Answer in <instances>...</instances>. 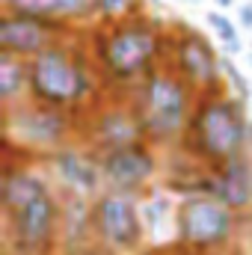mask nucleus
Wrapping results in <instances>:
<instances>
[{
	"label": "nucleus",
	"mask_w": 252,
	"mask_h": 255,
	"mask_svg": "<svg viewBox=\"0 0 252 255\" xmlns=\"http://www.w3.org/2000/svg\"><path fill=\"white\" fill-rule=\"evenodd\" d=\"M247 133H250V122L244 119L241 107L226 98L205 101L193 116V136L199 151L217 163L238 157L247 142Z\"/></svg>",
	"instance_id": "obj_1"
},
{
	"label": "nucleus",
	"mask_w": 252,
	"mask_h": 255,
	"mask_svg": "<svg viewBox=\"0 0 252 255\" xmlns=\"http://www.w3.org/2000/svg\"><path fill=\"white\" fill-rule=\"evenodd\" d=\"M187 86L172 74H148L139 98V122L142 130L154 139H172L187 125Z\"/></svg>",
	"instance_id": "obj_2"
},
{
	"label": "nucleus",
	"mask_w": 252,
	"mask_h": 255,
	"mask_svg": "<svg viewBox=\"0 0 252 255\" xmlns=\"http://www.w3.org/2000/svg\"><path fill=\"white\" fill-rule=\"evenodd\" d=\"M86 74L57 48H45L30 57V89L42 104L65 107L86 92Z\"/></svg>",
	"instance_id": "obj_3"
},
{
	"label": "nucleus",
	"mask_w": 252,
	"mask_h": 255,
	"mask_svg": "<svg viewBox=\"0 0 252 255\" xmlns=\"http://www.w3.org/2000/svg\"><path fill=\"white\" fill-rule=\"evenodd\" d=\"M235 229V208L217 196H190L178 211V238L193 250L223 244Z\"/></svg>",
	"instance_id": "obj_4"
},
{
	"label": "nucleus",
	"mask_w": 252,
	"mask_h": 255,
	"mask_svg": "<svg viewBox=\"0 0 252 255\" xmlns=\"http://www.w3.org/2000/svg\"><path fill=\"white\" fill-rule=\"evenodd\" d=\"M157 54V36L145 24H127L116 27L104 42V65L116 77H133Z\"/></svg>",
	"instance_id": "obj_5"
},
{
	"label": "nucleus",
	"mask_w": 252,
	"mask_h": 255,
	"mask_svg": "<svg viewBox=\"0 0 252 255\" xmlns=\"http://www.w3.org/2000/svg\"><path fill=\"white\" fill-rule=\"evenodd\" d=\"M92 220H95V229L101 232V238L116 247V250H133L139 244V235H142V226H139V214H136V205L122 196V193H107L95 202V211H92Z\"/></svg>",
	"instance_id": "obj_6"
},
{
	"label": "nucleus",
	"mask_w": 252,
	"mask_h": 255,
	"mask_svg": "<svg viewBox=\"0 0 252 255\" xmlns=\"http://www.w3.org/2000/svg\"><path fill=\"white\" fill-rule=\"evenodd\" d=\"M9 217H12V232H15L18 247L24 253H42L51 244L54 229H57V202L51 190H42L36 199H30Z\"/></svg>",
	"instance_id": "obj_7"
},
{
	"label": "nucleus",
	"mask_w": 252,
	"mask_h": 255,
	"mask_svg": "<svg viewBox=\"0 0 252 255\" xmlns=\"http://www.w3.org/2000/svg\"><path fill=\"white\" fill-rule=\"evenodd\" d=\"M51 36H54L51 21L42 15L9 9L0 18V51H12L18 57H33L48 48Z\"/></svg>",
	"instance_id": "obj_8"
},
{
	"label": "nucleus",
	"mask_w": 252,
	"mask_h": 255,
	"mask_svg": "<svg viewBox=\"0 0 252 255\" xmlns=\"http://www.w3.org/2000/svg\"><path fill=\"white\" fill-rule=\"evenodd\" d=\"M101 175L119 190L142 187L154 175V157L142 142H127V145L107 148V157L101 163Z\"/></svg>",
	"instance_id": "obj_9"
},
{
	"label": "nucleus",
	"mask_w": 252,
	"mask_h": 255,
	"mask_svg": "<svg viewBox=\"0 0 252 255\" xmlns=\"http://www.w3.org/2000/svg\"><path fill=\"white\" fill-rule=\"evenodd\" d=\"M9 130L18 133L21 142L48 148L65 136V119L54 110V104H48V107H36V110H21L9 122Z\"/></svg>",
	"instance_id": "obj_10"
},
{
	"label": "nucleus",
	"mask_w": 252,
	"mask_h": 255,
	"mask_svg": "<svg viewBox=\"0 0 252 255\" xmlns=\"http://www.w3.org/2000/svg\"><path fill=\"white\" fill-rule=\"evenodd\" d=\"M175 57H178V68H181V74L187 77L193 86H214L217 71L223 68L220 57L214 54V48H211L196 30H190L187 36L178 42Z\"/></svg>",
	"instance_id": "obj_11"
},
{
	"label": "nucleus",
	"mask_w": 252,
	"mask_h": 255,
	"mask_svg": "<svg viewBox=\"0 0 252 255\" xmlns=\"http://www.w3.org/2000/svg\"><path fill=\"white\" fill-rule=\"evenodd\" d=\"M208 193L223 199L226 205H232L238 211L247 208L252 202V169L238 157L226 160V166L208 181Z\"/></svg>",
	"instance_id": "obj_12"
},
{
	"label": "nucleus",
	"mask_w": 252,
	"mask_h": 255,
	"mask_svg": "<svg viewBox=\"0 0 252 255\" xmlns=\"http://www.w3.org/2000/svg\"><path fill=\"white\" fill-rule=\"evenodd\" d=\"M54 163H57V172L63 175L65 184H71V187H77V190L89 193L98 187V166L89 160V157H83L80 151H74V148H65V151H57V157H54Z\"/></svg>",
	"instance_id": "obj_13"
},
{
	"label": "nucleus",
	"mask_w": 252,
	"mask_h": 255,
	"mask_svg": "<svg viewBox=\"0 0 252 255\" xmlns=\"http://www.w3.org/2000/svg\"><path fill=\"white\" fill-rule=\"evenodd\" d=\"M139 133H142V122L139 119H130L122 110H113V113H107L98 122V136H101V142L107 148L127 145V142H139Z\"/></svg>",
	"instance_id": "obj_14"
},
{
	"label": "nucleus",
	"mask_w": 252,
	"mask_h": 255,
	"mask_svg": "<svg viewBox=\"0 0 252 255\" xmlns=\"http://www.w3.org/2000/svg\"><path fill=\"white\" fill-rule=\"evenodd\" d=\"M42 190H48V184L39 178V175H33V172H9L6 178H3V205H6V211L12 214V211H18L21 205H27L30 199H36Z\"/></svg>",
	"instance_id": "obj_15"
},
{
	"label": "nucleus",
	"mask_w": 252,
	"mask_h": 255,
	"mask_svg": "<svg viewBox=\"0 0 252 255\" xmlns=\"http://www.w3.org/2000/svg\"><path fill=\"white\" fill-rule=\"evenodd\" d=\"M24 83H30V65H24V60L12 51H0V95L3 101H12Z\"/></svg>",
	"instance_id": "obj_16"
},
{
	"label": "nucleus",
	"mask_w": 252,
	"mask_h": 255,
	"mask_svg": "<svg viewBox=\"0 0 252 255\" xmlns=\"http://www.w3.org/2000/svg\"><path fill=\"white\" fill-rule=\"evenodd\" d=\"M208 24H211V27H214V33L226 42V48H229V51H235V54H238V51L244 48V42H241V36H238V27H235L223 12H208Z\"/></svg>",
	"instance_id": "obj_17"
},
{
	"label": "nucleus",
	"mask_w": 252,
	"mask_h": 255,
	"mask_svg": "<svg viewBox=\"0 0 252 255\" xmlns=\"http://www.w3.org/2000/svg\"><path fill=\"white\" fill-rule=\"evenodd\" d=\"M223 71L232 77L235 89H238V92H241V98L247 101V98H250V83H247V77H244V74H241V71H238V68H235L232 63H229V60H223Z\"/></svg>",
	"instance_id": "obj_18"
},
{
	"label": "nucleus",
	"mask_w": 252,
	"mask_h": 255,
	"mask_svg": "<svg viewBox=\"0 0 252 255\" xmlns=\"http://www.w3.org/2000/svg\"><path fill=\"white\" fill-rule=\"evenodd\" d=\"M60 3V15H80L92 0H57Z\"/></svg>",
	"instance_id": "obj_19"
},
{
	"label": "nucleus",
	"mask_w": 252,
	"mask_h": 255,
	"mask_svg": "<svg viewBox=\"0 0 252 255\" xmlns=\"http://www.w3.org/2000/svg\"><path fill=\"white\" fill-rule=\"evenodd\" d=\"M127 3H130V0H101V9H104L107 15H119Z\"/></svg>",
	"instance_id": "obj_20"
},
{
	"label": "nucleus",
	"mask_w": 252,
	"mask_h": 255,
	"mask_svg": "<svg viewBox=\"0 0 252 255\" xmlns=\"http://www.w3.org/2000/svg\"><path fill=\"white\" fill-rule=\"evenodd\" d=\"M238 15H241V24H244V27H252V3H244V6L238 9Z\"/></svg>",
	"instance_id": "obj_21"
},
{
	"label": "nucleus",
	"mask_w": 252,
	"mask_h": 255,
	"mask_svg": "<svg viewBox=\"0 0 252 255\" xmlns=\"http://www.w3.org/2000/svg\"><path fill=\"white\" fill-rule=\"evenodd\" d=\"M214 3H217V6H223V9H229V6H232L235 0H214Z\"/></svg>",
	"instance_id": "obj_22"
},
{
	"label": "nucleus",
	"mask_w": 252,
	"mask_h": 255,
	"mask_svg": "<svg viewBox=\"0 0 252 255\" xmlns=\"http://www.w3.org/2000/svg\"><path fill=\"white\" fill-rule=\"evenodd\" d=\"M250 136H252V122H250Z\"/></svg>",
	"instance_id": "obj_23"
},
{
	"label": "nucleus",
	"mask_w": 252,
	"mask_h": 255,
	"mask_svg": "<svg viewBox=\"0 0 252 255\" xmlns=\"http://www.w3.org/2000/svg\"><path fill=\"white\" fill-rule=\"evenodd\" d=\"M250 63H252V57H250Z\"/></svg>",
	"instance_id": "obj_24"
}]
</instances>
